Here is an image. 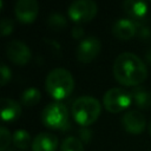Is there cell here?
Returning a JSON list of instances; mask_svg holds the SVG:
<instances>
[{
	"label": "cell",
	"instance_id": "1",
	"mask_svg": "<svg viewBox=\"0 0 151 151\" xmlns=\"http://www.w3.org/2000/svg\"><path fill=\"white\" fill-rule=\"evenodd\" d=\"M113 76L116 80L125 86H137L147 77L144 61L134 53L123 52L113 63Z\"/></svg>",
	"mask_w": 151,
	"mask_h": 151
},
{
	"label": "cell",
	"instance_id": "2",
	"mask_svg": "<svg viewBox=\"0 0 151 151\" xmlns=\"http://www.w3.org/2000/svg\"><path fill=\"white\" fill-rule=\"evenodd\" d=\"M46 91L55 100H61L68 97L74 88V79L66 68H53L45 80Z\"/></svg>",
	"mask_w": 151,
	"mask_h": 151
},
{
	"label": "cell",
	"instance_id": "3",
	"mask_svg": "<svg viewBox=\"0 0 151 151\" xmlns=\"http://www.w3.org/2000/svg\"><path fill=\"white\" fill-rule=\"evenodd\" d=\"M71 112L76 123L83 127H87L98 119L101 112V105L94 97L81 96L73 101Z\"/></svg>",
	"mask_w": 151,
	"mask_h": 151
},
{
	"label": "cell",
	"instance_id": "4",
	"mask_svg": "<svg viewBox=\"0 0 151 151\" xmlns=\"http://www.w3.org/2000/svg\"><path fill=\"white\" fill-rule=\"evenodd\" d=\"M41 120L50 129L65 130L68 127V110L61 101H52L44 107Z\"/></svg>",
	"mask_w": 151,
	"mask_h": 151
},
{
	"label": "cell",
	"instance_id": "5",
	"mask_svg": "<svg viewBox=\"0 0 151 151\" xmlns=\"http://www.w3.org/2000/svg\"><path fill=\"white\" fill-rule=\"evenodd\" d=\"M131 101L132 94L122 87H112L106 91L103 97L104 107L111 113H118L124 111L130 106Z\"/></svg>",
	"mask_w": 151,
	"mask_h": 151
},
{
	"label": "cell",
	"instance_id": "6",
	"mask_svg": "<svg viewBox=\"0 0 151 151\" xmlns=\"http://www.w3.org/2000/svg\"><path fill=\"white\" fill-rule=\"evenodd\" d=\"M98 11V6L92 0H77L73 1L67 9L70 19L74 22H87L92 20Z\"/></svg>",
	"mask_w": 151,
	"mask_h": 151
},
{
	"label": "cell",
	"instance_id": "7",
	"mask_svg": "<svg viewBox=\"0 0 151 151\" xmlns=\"http://www.w3.org/2000/svg\"><path fill=\"white\" fill-rule=\"evenodd\" d=\"M101 50V42L97 37L90 35L84 38L77 50H76V57L80 63H91L97 58Z\"/></svg>",
	"mask_w": 151,
	"mask_h": 151
},
{
	"label": "cell",
	"instance_id": "8",
	"mask_svg": "<svg viewBox=\"0 0 151 151\" xmlns=\"http://www.w3.org/2000/svg\"><path fill=\"white\" fill-rule=\"evenodd\" d=\"M6 55L17 65H26L31 59V50L20 40H11L6 45Z\"/></svg>",
	"mask_w": 151,
	"mask_h": 151
},
{
	"label": "cell",
	"instance_id": "9",
	"mask_svg": "<svg viewBox=\"0 0 151 151\" xmlns=\"http://www.w3.org/2000/svg\"><path fill=\"white\" fill-rule=\"evenodd\" d=\"M14 13L19 21L24 24L33 22L39 13V4L35 0H18L14 6Z\"/></svg>",
	"mask_w": 151,
	"mask_h": 151
},
{
	"label": "cell",
	"instance_id": "10",
	"mask_svg": "<svg viewBox=\"0 0 151 151\" xmlns=\"http://www.w3.org/2000/svg\"><path fill=\"white\" fill-rule=\"evenodd\" d=\"M122 124L126 132L131 134H139L145 130V117L137 110H129L122 117Z\"/></svg>",
	"mask_w": 151,
	"mask_h": 151
},
{
	"label": "cell",
	"instance_id": "11",
	"mask_svg": "<svg viewBox=\"0 0 151 151\" xmlns=\"http://www.w3.org/2000/svg\"><path fill=\"white\" fill-rule=\"evenodd\" d=\"M112 34L119 40H129L137 34V24L129 18H119L112 25Z\"/></svg>",
	"mask_w": 151,
	"mask_h": 151
},
{
	"label": "cell",
	"instance_id": "12",
	"mask_svg": "<svg viewBox=\"0 0 151 151\" xmlns=\"http://www.w3.org/2000/svg\"><path fill=\"white\" fill-rule=\"evenodd\" d=\"M124 12L127 14L129 19L134 22H143L147 14V4L145 1L137 0H125L122 4Z\"/></svg>",
	"mask_w": 151,
	"mask_h": 151
},
{
	"label": "cell",
	"instance_id": "13",
	"mask_svg": "<svg viewBox=\"0 0 151 151\" xmlns=\"http://www.w3.org/2000/svg\"><path fill=\"white\" fill-rule=\"evenodd\" d=\"M58 137L51 132H41L32 142V151H55Z\"/></svg>",
	"mask_w": 151,
	"mask_h": 151
},
{
	"label": "cell",
	"instance_id": "14",
	"mask_svg": "<svg viewBox=\"0 0 151 151\" xmlns=\"http://www.w3.org/2000/svg\"><path fill=\"white\" fill-rule=\"evenodd\" d=\"M0 106H1V118L4 122H12L17 119L21 113V106L14 99L1 98Z\"/></svg>",
	"mask_w": 151,
	"mask_h": 151
},
{
	"label": "cell",
	"instance_id": "15",
	"mask_svg": "<svg viewBox=\"0 0 151 151\" xmlns=\"http://www.w3.org/2000/svg\"><path fill=\"white\" fill-rule=\"evenodd\" d=\"M132 99L139 109L151 107V92L143 86H136L132 91Z\"/></svg>",
	"mask_w": 151,
	"mask_h": 151
},
{
	"label": "cell",
	"instance_id": "16",
	"mask_svg": "<svg viewBox=\"0 0 151 151\" xmlns=\"http://www.w3.org/2000/svg\"><path fill=\"white\" fill-rule=\"evenodd\" d=\"M41 99V93L35 87H28L21 93V104L25 106H34Z\"/></svg>",
	"mask_w": 151,
	"mask_h": 151
},
{
	"label": "cell",
	"instance_id": "17",
	"mask_svg": "<svg viewBox=\"0 0 151 151\" xmlns=\"http://www.w3.org/2000/svg\"><path fill=\"white\" fill-rule=\"evenodd\" d=\"M12 142H13L15 147L21 149V150H26L29 146V144L32 143L29 133L24 129H19L13 133Z\"/></svg>",
	"mask_w": 151,
	"mask_h": 151
},
{
	"label": "cell",
	"instance_id": "18",
	"mask_svg": "<svg viewBox=\"0 0 151 151\" xmlns=\"http://www.w3.org/2000/svg\"><path fill=\"white\" fill-rule=\"evenodd\" d=\"M61 151H84V145L81 140L74 136L66 137L60 147Z\"/></svg>",
	"mask_w": 151,
	"mask_h": 151
},
{
	"label": "cell",
	"instance_id": "19",
	"mask_svg": "<svg viewBox=\"0 0 151 151\" xmlns=\"http://www.w3.org/2000/svg\"><path fill=\"white\" fill-rule=\"evenodd\" d=\"M47 25L54 31H61L67 26V20L60 13H52L47 19Z\"/></svg>",
	"mask_w": 151,
	"mask_h": 151
},
{
	"label": "cell",
	"instance_id": "20",
	"mask_svg": "<svg viewBox=\"0 0 151 151\" xmlns=\"http://www.w3.org/2000/svg\"><path fill=\"white\" fill-rule=\"evenodd\" d=\"M137 24V37L143 41L151 40V27L144 22H136Z\"/></svg>",
	"mask_w": 151,
	"mask_h": 151
},
{
	"label": "cell",
	"instance_id": "21",
	"mask_svg": "<svg viewBox=\"0 0 151 151\" xmlns=\"http://www.w3.org/2000/svg\"><path fill=\"white\" fill-rule=\"evenodd\" d=\"M14 31V21L11 18H2L0 21V32L1 35H8Z\"/></svg>",
	"mask_w": 151,
	"mask_h": 151
},
{
	"label": "cell",
	"instance_id": "22",
	"mask_svg": "<svg viewBox=\"0 0 151 151\" xmlns=\"http://www.w3.org/2000/svg\"><path fill=\"white\" fill-rule=\"evenodd\" d=\"M12 140V136L9 133V131L7 130V127L1 126L0 127V150L5 151L7 149V146L9 145Z\"/></svg>",
	"mask_w": 151,
	"mask_h": 151
},
{
	"label": "cell",
	"instance_id": "23",
	"mask_svg": "<svg viewBox=\"0 0 151 151\" xmlns=\"http://www.w3.org/2000/svg\"><path fill=\"white\" fill-rule=\"evenodd\" d=\"M0 78H1V86H5L9 80H11V77H12V71L11 68L6 65V64H1L0 66Z\"/></svg>",
	"mask_w": 151,
	"mask_h": 151
},
{
	"label": "cell",
	"instance_id": "24",
	"mask_svg": "<svg viewBox=\"0 0 151 151\" xmlns=\"http://www.w3.org/2000/svg\"><path fill=\"white\" fill-rule=\"evenodd\" d=\"M78 136H79V139L81 140V143H90L92 137H93V133L92 131L88 129V127H80L79 131H78Z\"/></svg>",
	"mask_w": 151,
	"mask_h": 151
},
{
	"label": "cell",
	"instance_id": "25",
	"mask_svg": "<svg viewBox=\"0 0 151 151\" xmlns=\"http://www.w3.org/2000/svg\"><path fill=\"white\" fill-rule=\"evenodd\" d=\"M84 34H85L84 28H83L80 25L74 26V27L72 28V31H71V35H72V38H74V39H80V38L84 37Z\"/></svg>",
	"mask_w": 151,
	"mask_h": 151
},
{
	"label": "cell",
	"instance_id": "26",
	"mask_svg": "<svg viewBox=\"0 0 151 151\" xmlns=\"http://www.w3.org/2000/svg\"><path fill=\"white\" fill-rule=\"evenodd\" d=\"M145 59H146V61L151 65V48H150V50H147V52L145 53Z\"/></svg>",
	"mask_w": 151,
	"mask_h": 151
},
{
	"label": "cell",
	"instance_id": "27",
	"mask_svg": "<svg viewBox=\"0 0 151 151\" xmlns=\"http://www.w3.org/2000/svg\"><path fill=\"white\" fill-rule=\"evenodd\" d=\"M149 132H150V134H151V122H150V124H149Z\"/></svg>",
	"mask_w": 151,
	"mask_h": 151
}]
</instances>
